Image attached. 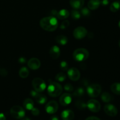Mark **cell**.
Listing matches in <instances>:
<instances>
[{"label":"cell","instance_id":"obj_1","mask_svg":"<svg viewBox=\"0 0 120 120\" xmlns=\"http://www.w3.org/2000/svg\"><path fill=\"white\" fill-rule=\"evenodd\" d=\"M40 26L42 29L49 32H53L57 29L58 22L57 19L53 16L44 17L40 21Z\"/></svg>","mask_w":120,"mask_h":120},{"label":"cell","instance_id":"obj_2","mask_svg":"<svg viewBox=\"0 0 120 120\" xmlns=\"http://www.w3.org/2000/svg\"><path fill=\"white\" fill-rule=\"evenodd\" d=\"M63 91L62 86L56 82H52L48 87V94L52 97H58L61 94Z\"/></svg>","mask_w":120,"mask_h":120},{"label":"cell","instance_id":"obj_3","mask_svg":"<svg viewBox=\"0 0 120 120\" xmlns=\"http://www.w3.org/2000/svg\"><path fill=\"white\" fill-rule=\"evenodd\" d=\"M73 58L77 62H83L86 60L89 56V52L84 48H79L73 52Z\"/></svg>","mask_w":120,"mask_h":120},{"label":"cell","instance_id":"obj_4","mask_svg":"<svg viewBox=\"0 0 120 120\" xmlns=\"http://www.w3.org/2000/svg\"><path fill=\"white\" fill-rule=\"evenodd\" d=\"M101 87L98 84H90L87 87V93L90 97L96 98L100 94Z\"/></svg>","mask_w":120,"mask_h":120},{"label":"cell","instance_id":"obj_5","mask_svg":"<svg viewBox=\"0 0 120 120\" xmlns=\"http://www.w3.org/2000/svg\"><path fill=\"white\" fill-rule=\"evenodd\" d=\"M10 113L12 117L15 119H22L25 116V111L22 107L19 105L13 106L10 110Z\"/></svg>","mask_w":120,"mask_h":120},{"label":"cell","instance_id":"obj_6","mask_svg":"<svg viewBox=\"0 0 120 120\" xmlns=\"http://www.w3.org/2000/svg\"><path fill=\"white\" fill-rule=\"evenodd\" d=\"M32 84L35 91L38 93L43 91L46 87V85L44 80L39 77L34 79L32 82Z\"/></svg>","mask_w":120,"mask_h":120},{"label":"cell","instance_id":"obj_7","mask_svg":"<svg viewBox=\"0 0 120 120\" xmlns=\"http://www.w3.org/2000/svg\"><path fill=\"white\" fill-rule=\"evenodd\" d=\"M86 105L89 110L93 112H98L101 109L100 103H99V101L94 99H91L89 100Z\"/></svg>","mask_w":120,"mask_h":120},{"label":"cell","instance_id":"obj_8","mask_svg":"<svg viewBox=\"0 0 120 120\" xmlns=\"http://www.w3.org/2000/svg\"><path fill=\"white\" fill-rule=\"evenodd\" d=\"M87 30L84 27L79 26L76 28L73 31V36L77 39H82L86 36Z\"/></svg>","mask_w":120,"mask_h":120},{"label":"cell","instance_id":"obj_9","mask_svg":"<svg viewBox=\"0 0 120 120\" xmlns=\"http://www.w3.org/2000/svg\"><path fill=\"white\" fill-rule=\"evenodd\" d=\"M59 105L56 101H50L48 102L45 107V110L48 114H54L57 112L58 110Z\"/></svg>","mask_w":120,"mask_h":120},{"label":"cell","instance_id":"obj_10","mask_svg":"<svg viewBox=\"0 0 120 120\" xmlns=\"http://www.w3.org/2000/svg\"><path fill=\"white\" fill-rule=\"evenodd\" d=\"M68 75L69 79L72 81H77L80 77L79 70L75 68H71L68 70Z\"/></svg>","mask_w":120,"mask_h":120},{"label":"cell","instance_id":"obj_11","mask_svg":"<svg viewBox=\"0 0 120 120\" xmlns=\"http://www.w3.org/2000/svg\"><path fill=\"white\" fill-rule=\"evenodd\" d=\"M104 110L107 115L110 117H115L117 115L118 110L114 105L111 104H108L104 106Z\"/></svg>","mask_w":120,"mask_h":120},{"label":"cell","instance_id":"obj_12","mask_svg":"<svg viewBox=\"0 0 120 120\" xmlns=\"http://www.w3.org/2000/svg\"><path fill=\"white\" fill-rule=\"evenodd\" d=\"M72 101L71 95L69 93H64L59 98V102L63 106H67L71 103Z\"/></svg>","mask_w":120,"mask_h":120},{"label":"cell","instance_id":"obj_13","mask_svg":"<svg viewBox=\"0 0 120 120\" xmlns=\"http://www.w3.org/2000/svg\"><path fill=\"white\" fill-rule=\"evenodd\" d=\"M41 62L37 58H32L28 62V66L32 70H37L41 66Z\"/></svg>","mask_w":120,"mask_h":120},{"label":"cell","instance_id":"obj_14","mask_svg":"<svg viewBox=\"0 0 120 120\" xmlns=\"http://www.w3.org/2000/svg\"><path fill=\"white\" fill-rule=\"evenodd\" d=\"M60 54V48L57 46H53L51 47L49 50V55L53 59H56L58 58Z\"/></svg>","mask_w":120,"mask_h":120},{"label":"cell","instance_id":"obj_15","mask_svg":"<svg viewBox=\"0 0 120 120\" xmlns=\"http://www.w3.org/2000/svg\"><path fill=\"white\" fill-rule=\"evenodd\" d=\"M61 117L63 120H73L75 117V114L71 110H65L62 111Z\"/></svg>","mask_w":120,"mask_h":120},{"label":"cell","instance_id":"obj_16","mask_svg":"<svg viewBox=\"0 0 120 120\" xmlns=\"http://www.w3.org/2000/svg\"><path fill=\"white\" fill-rule=\"evenodd\" d=\"M84 0H70V4L73 8L79 9L83 8Z\"/></svg>","mask_w":120,"mask_h":120},{"label":"cell","instance_id":"obj_17","mask_svg":"<svg viewBox=\"0 0 120 120\" xmlns=\"http://www.w3.org/2000/svg\"><path fill=\"white\" fill-rule=\"evenodd\" d=\"M100 0H90L88 2V8L91 10H95L99 7L101 4Z\"/></svg>","mask_w":120,"mask_h":120},{"label":"cell","instance_id":"obj_18","mask_svg":"<svg viewBox=\"0 0 120 120\" xmlns=\"http://www.w3.org/2000/svg\"><path fill=\"white\" fill-rule=\"evenodd\" d=\"M23 105L25 109L28 110H30V111L34 107V103L32 100L30 98H26L25 100Z\"/></svg>","mask_w":120,"mask_h":120},{"label":"cell","instance_id":"obj_19","mask_svg":"<svg viewBox=\"0 0 120 120\" xmlns=\"http://www.w3.org/2000/svg\"><path fill=\"white\" fill-rule=\"evenodd\" d=\"M56 41L58 44L60 45H65L68 43V38L64 35H58L56 38Z\"/></svg>","mask_w":120,"mask_h":120},{"label":"cell","instance_id":"obj_20","mask_svg":"<svg viewBox=\"0 0 120 120\" xmlns=\"http://www.w3.org/2000/svg\"><path fill=\"white\" fill-rule=\"evenodd\" d=\"M69 12L67 9H61L57 12V16L59 19H64L69 17Z\"/></svg>","mask_w":120,"mask_h":120},{"label":"cell","instance_id":"obj_21","mask_svg":"<svg viewBox=\"0 0 120 120\" xmlns=\"http://www.w3.org/2000/svg\"><path fill=\"white\" fill-rule=\"evenodd\" d=\"M35 100L38 103L40 104H43L46 102L47 98L45 95L42 94H39L38 93L36 97H35Z\"/></svg>","mask_w":120,"mask_h":120},{"label":"cell","instance_id":"obj_22","mask_svg":"<svg viewBox=\"0 0 120 120\" xmlns=\"http://www.w3.org/2000/svg\"><path fill=\"white\" fill-rule=\"evenodd\" d=\"M111 90L117 95H120V83H114L111 86Z\"/></svg>","mask_w":120,"mask_h":120},{"label":"cell","instance_id":"obj_23","mask_svg":"<svg viewBox=\"0 0 120 120\" xmlns=\"http://www.w3.org/2000/svg\"><path fill=\"white\" fill-rule=\"evenodd\" d=\"M110 11L112 12H116L120 9V1H115L112 2L110 7Z\"/></svg>","mask_w":120,"mask_h":120},{"label":"cell","instance_id":"obj_24","mask_svg":"<svg viewBox=\"0 0 120 120\" xmlns=\"http://www.w3.org/2000/svg\"><path fill=\"white\" fill-rule=\"evenodd\" d=\"M29 70L25 67H22V68H21L19 70V75L20 77L23 79L26 78L28 76V75H29Z\"/></svg>","mask_w":120,"mask_h":120},{"label":"cell","instance_id":"obj_25","mask_svg":"<svg viewBox=\"0 0 120 120\" xmlns=\"http://www.w3.org/2000/svg\"><path fill=\"white\" fill-rule=\"evenodd\" d=\"M101 98L104 103H109L112 100V96L107 92H104L101 96Z\"/></svg>","mask_w":120,"mask_h":120},{"label":"cell","instance_id":"obj_26","mask_svg":"<svg viewBox=\"0 0 120 120\" xmlns=\"http://www.w3.org/2000/svg\"><path fill=\"white\" fill-rule=\"evenodd\" d=\"M66 79V75L63 72H60L56 76V80L58 82H63Z\"/></svg>","mask_w":120,"mask_h":120},{"label":"cell","instance_id":"obj_27","mask_svg":"<svg viewBox=\"0 0 120 120\" xmlns=\"http://www.w3.org/2000/svg\"><path fill=\"white\" fill-rule=\"evenodd\" d=\"M84 94V90L82 87H79L74 92L73 95L75 96H82Z\"/></svg>","mask_w":120,"mask_h":120},{"label":"cell","instance_id":"obj_28","mask_svg":"<svg viewBox=\"0 0 120 120\" xmlns=\"http://www.w3.org/2000/svg\"><path fill=\"white\" fill-rule=\"evenodd\" d=\"M71 17L74 19H79L81 17V14L76 10H73L71 11Z\"/></svg>","mask_w":120,"mask_h":120},{"label":"cell","instance_id":"obj_29","mask_svg":"<svg viewBox=\"0 0 120 120\" xmlns=\"http://www.w3.org/2000/svg\"><path fill=\"white\" fill-rule=\"evenodd\" d=\"M81 14L85 17H87V16H90V11L87 8H86V7L82 8V9H81Z\"/></svg>","mask_w":120,"mask_h":120},{"label":"cell","instance_id":"obj_30","mask_svg":"<svg viewBox=\"0 0 120 120\" xmlns=\"http://www.w3.org/2000/svg\"><path fill=\"white\" fill-rule=\"evenodd\" d=\"M69 25H70V22H69V21H68V20H65V21H63V22L61 23L60 26V29H66V28L69 26Z\"/></svg>","mask_w":120,"mask_h":120},{"label":"cell","instance_id":"obj_31","mask_svg":"<svg viewBox=\"0 0 120 120\" xmlns=\"http://www.w3.org/2000/svg\"><path fill=\"white\" fill-rule=\"evenodd\" d=\"M76 107L79 109H80V110H83V109H84L86 107L87 105L84 102L80 101H77L76 103Z\"/></svg>","mask_w":120,"mask_h":120},{"label":"cell","instance_id":"obj_32","mask_svg":"<svg viewBox=\"0 0 120 120\" xmlns=\"http://www.w3.org/2000/svg\"><path fill=\"white\" fill-rule=\"evenodd\" d=\"M60 68L62 70L66 71L68 69V64L66 61H62L60 64Z\"/></svg>","mask_w":120,"mask_h":120},{"label":"cell","instance_id":"obj_33","mask_svg":"<svg viewBox=\"0 0 120 120\" xmlns=\"http://www.w3.org/2000/svg\"><path fill=\"white\" fill-rule=\"evenodd\" d=\"M64 89L67 91H72L73 90V87L72 86L71 84H69V83H66L64 85Z\"/></svg>","mask_w":120,"mask_h":120},{"label":"cell","instance_id":"obj_34","mask_svg":"<svg viewBox=\"0 0 120 120\" xmlns=\"http://www.w3.org/2000/svg\"><path fill=\"white\" fill-rule=\"evenodd\" d=\"M31 112H32V114L33 116H38L39 115L40 111H39V109L34 107L31 110Z\"/></svg>","mask_w":120,"mask_h":120},{"label":"cell","instance_id":"obj_35","mask_svg":"<svg viewBox=\"0 0 120 120\" xmlns=\"http://www.w3.org/2000/svg\"><path fill=\"white\" fill-rule=\"evenodd\" d=\"M8 74V71L6 69H2L0 70V75H1L2 76H6Z\"/></svg>","mask_w":120,"mask_h":120},{"label":"cell","instance_id":"obj_36","mask_svg":"<svg viewBox=\"0 0 120 120\" xmlns=\"http://www.w3.org/2000/svg\"><path fill=\"white\" fill-rule=\"evenodd\" d=\"M38 94V92H37V91H35V90H32L30 93V96H31L32 97H34V98H35V97H36V95H37Z\"/></svg>","mask_w":120,"mask_h":120},{"label":"cell","instance_id":"obj_37","mask_svg":"<svg viewBox=\"0 0 120 120\" xmlns=\"http://www.w3.org/2000/svg\"><path fill=\"white\" fill-rule=\"evenodd\" d=\"M100 2L102 5L106 6L109 4V0H101Z\"/></svg>","mask_w":120,"mask_h":120},{"label":"cell","instance_id":"obj_38","mask_svg":"<svg viewBox=\"0 0 120 120\" xmlns=\"http://www.w3.org/2000/svg\"><path fill=\"white\" fill-rule=\"evenodd\" d=\"M86 120H101L99 118L97 117H94V116H91V117H88Z\"/></svg>","mask_w":120,"mask_h":120},{"label":"cell","instance_id":"obj_39","mask_svg":"<svg viewBox=\"0 0 120 120\" xmlns=\"http://www.w3.org/2000/svg\"><path fill=\"white\" fill-rule=\"evenodd\" d=\"M18 62H19L21 64H24V63L26 62L25 58H24V57H20V58L19 59V60H18Z\"/></svg>","mask_w":120,"mask_h":120},{"label":"cell","instance_id":"obj_40","mask_svg":"<svg viewBox=\"0 0 120 120\" xmlns=\"http://www.w3.org/2000/svg\"><path fill=\"white\" fill-rule=\"evenodd\" d=\"M0 120H6V117L3 113H0Z\"/></svg>","mask_w":120,"mask_h":120},{"label":"cell","instance_id":"obj_41","mask_svg":"<svg viewBox=\"0 0 120 120\" xmlns=\"http://www.w3.org/2000/svg\"><path fill=\"white\" fill-rule=\"evenodd\" d=\"M57 12H57V11L55 10V9H54V10L52 11L51 13H50V14H51L52 15H56V16H57Z\"/></svg>","mask_w":120,"mask_h":120},{"label":"cell","instance_id":"obj_42","mask_svg":"<svg viewBox=\"0 0 120 120\" xmlns=\"http://www.w3.org/2000/svg\"><path fill=\"white\" fill-rule=\"evenodd\" d=\"M50 120H59V118L56 116H53L50 118Z\"/></svg>","mask_w":120,"mask_h":120},{"label":"cell","instance_id":"obj_43","mask_svg":"<svg viewBox=\"0 0 120 120\" xmlns=\"http://www.w3.org/2000/svg\"><path fill=\"white\" fill-rule=\"evenodd\" d=\"M21 120H30V119L29 118V117H23L22 119H21Z\"/></svg>","mask_w":120,"mask_h":120},{"label":"cell","instance_id":"obj_44","mask_svg":"<svg viewBox=\"0 0 120 120\" xmlns=\"http://www.w3.org/2000/svg\"><path fill=\"white\" fill-rule=\"evenodd\" d=\"M118 26H119V28H120V21L119 23H118Z\"/></svg>","mask_w":120,"mask_h":120},{"label":"cell","instance_id":"obj_45","mask_svg":"<svg viewBox=\"0 0 120 120\" xmlns=\"http://www.w3.org/2000/svg\"><path fill=\"white\" fill-rule=\"evenodd\" d=\"M118 45H119L120 47V40L119 41V42H118Z\"/></svg>","mask_w":120,"mask_h":120}]
</instances>
